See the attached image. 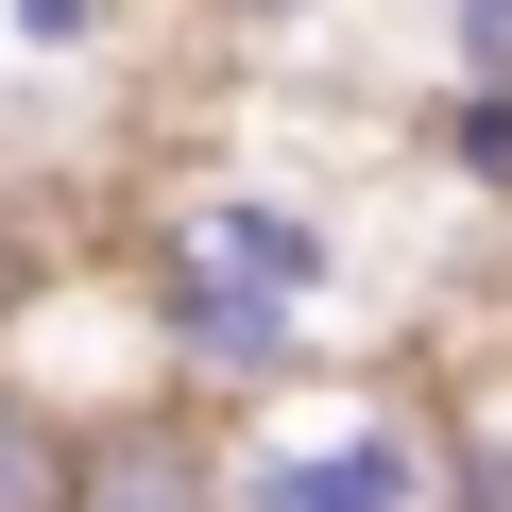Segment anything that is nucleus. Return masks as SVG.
<instances>
[{"instance_id": "20e7f679", "label": "nucleus", "mask_w": 512, "mask_h": 512, "mask_svg": "<svg viewBox=\"0 0 512 512\" xmlns=\"http://www.w3.org/2000/svg\"><path fill=\"white\" fill-rule=\"evenodd\" d=\"M410 376H427V427H444V512H512V342H444Z\"/></svg>"}, {"instance_id": "f03ea898", "label": "nucleus", "mask_w": 512, "mask_h": 512, "mask_svg": "<svg viewBox=\"0 0 512 512\" xmlns=\"http://www.w3.org/2000/svg\"><path fill=\"white\" fill-rule=\"evenodd\" d=\"M222 461V512H444V427H427V376L410 359H342V376H291L205 427Z\"/></svg>"}, {"instance_id": "6e6552de", "label": "nucleus", "mask_w": 512, "mask_h": 512, "mask_svg": "<svg viewBox=\"0 0 512 512\" xmlns=\"http://www.w3.org/2000/svg\"><path fill=\"white\" fill-rule=\"evenodd\" d=\"M103 18H120V0H18V52L69 69V52H103Z\"/></svg>"}, {"instance_id": "39448f33", "label": "nucleus", "mask_w": 512, "mask_h": 512, "mask_svg": "<svg viewBox=\"0 0 512 512\" xmlns=\"http://www.w3.org/2000/svg\"><path fill=\"white\" fill-rule=\"evenodd\" d=\"M427 188L444 205H478V222H512V103H478V86H427Z\"/></svg>"}, {"instance_id": "0eeeda50", "label": "nucleus", "mask_w": 512, "mask_h": 512, "mask_svg": "<svg viewBox=\"0 0 512 512\" xmlns=\"http://www.w3.org/2000/svg\"><path fill=\"white\" fill-rule=\"evenodd\" d=\"M427 86L512 103V0H427Z\"/></svg>"}, {"instance_id": "f257e3e1", "label": "nucleus", "mask_w": 512, "mask_h": 512, "mask_svg": "<svg viewBox=\"0 0 512 512\" xmlns=\"http://www.w3.org/2000/svg\"><path fill=\"white\" fill-rule=\"evenodd\" d=\"M120 308L154 342V393L171 410H256L291 376H342V359H393L376 342V239L325 171H171L120 239Z\"/></svg>"}, {"instance_id": "423d86ee", "label": "nucleus", "mask_w": 512, "mask_h": 512, "mask_svg": "<svg viewBox=\"0 0 512 512\" xmlns=\"http://www.w3.org/2000/svg\"><path fill=\"white\" fill-rule=\"evenodd\" d=\"M69 461H86V427L35 376H0V512H69Z\"/></svg>"}, {"instance_id": "7ed1b4c3", "label": "nucleus", "mask_w": 512, "mask_h": 512, "mask_svg": "<svg viewBox=\"0 0 512 512\" xmlns=\"http://www.w3.org/2000/svg\"><path fill=\"white\" fill-rule=\"evenodd\" d=\"M69 512H222L205 410H103L86 461H69Z\"/></svg>"}]
</instances>
